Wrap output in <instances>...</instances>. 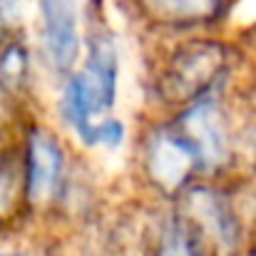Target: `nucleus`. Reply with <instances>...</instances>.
I'll list each match as a JSON object with an SVG mask.
<instances>
[{
  "mask_svg": "<svg viewBox=\"0 0 256 256\" xmlns=\"http://www.w3.org/2000/svg\"><path fill=\"white\" fill-rule=\"evenodd\" d=\"M246 70L242 45L224 32L150 40L144 75V112L174 114L194 100L234 87Z\"/></svg>",
  "mask_w": 256,
  "mask_h": 256,
  "instance_id": "obj_1",
  "label": "nucleus"
},
{
  "mask_svg": "<svg viewBox=\"0 0 256 256\" xmlns=\"http://www.w3.org/2000/svg\"><path fill=\"white\" fill-rule=\"evenodd\" d=\"M15 142L22 162L30 224L82 216L90 179L70 140L38 114H30L18 124Z\"/></svg>",
  "mask_w": 256,
  "mask_h": 256,
  "instance_id": "obj_2",
  "label": "nucleus"
},
{
  "mask_svg": "<svg viewBox=\"0 0 256 256\" xmlns=\"http://www.w3.org/2000/svg\"><path fill=\"white\" fill-rule=\"evenodd\" d=\"M130 176L144 204H174L199 179V160L170 114H150L137 124Z\"/></svg>",
  "mask_w": 256,
  "mask_h": 256,
  "instance_id": "obj_3",
  "label": "nucleus"
},
{
  "mask_svg": "<svg viewBox=\"0 0 256 256\" xmlns=\"http://www.w3.org/2000/svg\"><path fill=\"white\" fill-rule=\"evenodd\" d=\"M236 85L214 90L170 114L199 160L202 179L234 182L244 174V160L239 147V120L234 102Z\"/></svg>",
  "mask_w": 256,
  "mask_h": 256,
  "instance_id": "obj_4",
  "label": "nucleus"
},
{
  "mask_svg": "<svg viewBox=\"0 0 256 256\" xmlns=\"http://www.w3.org/2000/svg\"><path fill=\"white\" fill-rule=\"evenodd\" d=\"M206 239L214 256H244L256 242L239 179H199L179 202H174Z\"/></svg>",
  "mask_w": 256,
  "mask_h": 256,
  "instance_id": "obj_5",
  "label": "nucleus"
},
{
  "mask_svg": "<svg viewBox=\"0 0 256 256\" xmlns=\"http://www.w3.org/2000/svg\"><path fill=\"white\" fill-rule=\"evenodd\" d=\"M124 8L150 40H172L222 32L236 0H124Z\"/></svg>",
  "mask_w": 256,
  "mask_h": 256,
  "instance_id": "obj_6",
  "label": "nucleus"
},
{
  "mask_svg": "<svg viewBox=\"0 0 256 256\" xmlns=\"http://www.w3.org/2000/svg\"><path fill=\"white\" fill-rule=\"evenodd\" d=\"M82 58L75 75L90 94L97 117H104L112 114L120 94V45L100 0H87V5H82Z\"/></svg>",
  "mask_w": 256,
  "mask_h": 256,
  "instance_id": "obj_7",
  "label": "nucleus"
},
{
  "mask_svg": "<svg viewBox=\"0 0 256 256\" xmlns=\"http://www.w3.org/2000/svg\"><path fill=\"white\" fill-rule=\"evenodd\" d=\"M38 10V58L60 82L78 70L82 58L85 18L78 0H35Z\"/></svg>",
  "mask_w": 256,
  "mask_h": 256,
  "instance_id": "obj_8",
  "label": "nucleus"
},
{
  "mask_svg": "<svg viewBox=\"0 0 256 256\" xmlns=\"http://www.w3.org/2000/svg\"><path fill=\"white\" fill-rule=\"evenodd\" d=\"M140 256H214V252L176 204H144Z\"/></svg>",
  "mask_w": 256,
  "mask_h": 256,
  "instance_id": "obj_9",
  "label": "nucleus"
},
{
  "mask_svg": "<svg viewBox=\"0 0 256 256\" xmlns=\"http://www.w3.org/2000/svg\"><path fill=\"white\" fill-rule=\"evenodd\" d=\"M30 224L25 202L22 162L15 137L0 144V234H10Z\"/></svg>",
  "mask_w": 256,
  "mask_h": 256,
  "instance_id": "obj_10",
  "label": "nucleus"
},
{
  "mask_svg": "<svg viewBox=\"0 0 256 256\" xmlns=\"http://www.w3.org/2000/svg\"><path fill=\"white\" fill-rule=\"evenodd\" d=\"M127 142V124L114 117V114H104L94 122L92 130V140H90V150H104V152H117L122 144Z\"/></svg>",
  "mask_w": 256,
  "mask_h": 256,
  "instance_id": "obj_11",
  "label": "nucleus"
},
{
  "mask_svg": "<svg viewBox=\"0 0 256 256\" xmlns=\"http://www.w3.org/2000/svg\"><path fill=\"white\" fill-rule=\"evenodd\" d=\"M20 2L22 0H0V42L12 38V35L25 32Z\"/></svg>",
  "mask_w": 256,
  "mask_h": 256,
  "instance_id": "obj_12",
  "label": "nucleus"
},
{
  "mask_svg": "<svg viewBox=\"0 0 256 256\" xmlns=\"http://www.w3.org/2000/svg\"><path fill=\"white\" fill-rule=\"evenodd\" d=\"M239 189H242V199H244V206H246V214H249L256 236V164L244 176H239Z\"/></svg>",
  "mask_w": 256,
  "mask_h": 256,
  "instance_id": "obj_13",
  "label": "nucleus"
},
{
  "mask_svg": "<svg viewBox=\"0 0 256 256\" xmlns=\"http://www.w3.org/2000/svg\"><path fill=\"white\" fill-rule=\"evenodd\" d=\"M0 256H42L35 249H0Z\"/></svg>",
  "mask_w": 256,
  "mask_h": 256,
  "instance_id": "obj_14",
  "label": "nucleus"
},
{
  "mask_svg": "<svg viewBox=\"0 0 256 256\" xmlns=\"http://www.w3.org/2000/svg\"><path fill=\"white\" fill-rule=\"evenodd\" d=\"M12 137H15V134H10V132L0 124V144H5V142H8V140H12Z\"/></svg>",
  "mask_w": 256,
  "mask_h": 256,
  "instance_id": "obj_15",
  "label": "nucleus"
},
{
  "mask_svg": "<svg viewBox=\"0 0 256 256\" xmlns=\"http://www.w3.org/2000/svg\"><path fill=\"white\" fill-rule=\"evenodd\" d=\"M244 256H256V242L249 246V249H246V252H244Z\"/></svg>",
  "mask_w": 256,
  "mask_h": 256,
  "instance_id": "obj_16",
  "label": "nucleus"
}]
</instances>
